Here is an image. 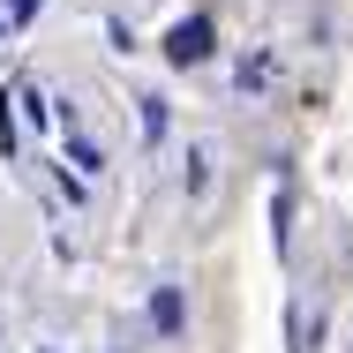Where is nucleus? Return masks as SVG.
<instances>
[{
    "mask_svg": "<svg viewBox=\"0 0 353 353\" xmlns=\"http://www.w3.org/2000/svg\"><path fill=\"white\" fill-rule=\"evenodd\" d=\"M218 53V23L211 15H181L173 30H165V61L173 68H196V61H211Z\"/></svg>",
    "mask_w": 353,
    "mask_h": 353,
    "instance_id": "nucleus-1",
    "label": "nucleus"
},
{
    "mask_svg": "<svg viewBox=\"0 0 353 353\" xmlns=\"http://www.w3.org/2000/svg\"><path fill=\"white\" fill-rule=\"evenodd\" d=\"M53 121L68 128V165H75V173H83V181H98V173H105V150H98V143H90V136H83V121H75V105H61Z\"/></svg>",
    "mask_w": 353,
    "mask_h": 353,
    "instance_id": "nucleus-2",
    "label": "nucleus"
},
{
    "mask_svg": "<svg viewBox=\"0 0 353 353\" xmlns=\"http://www.w3.org/2000/svg\"><path fill=\"white\" fill-rule=\"evenodd\" d=\"M150 323H158L165 339L181 331V285H158V293H150Z\"/></svg>",
    "mask_w": 353,
    "mask_h": 353,
    "instance_id": "nucleus-3",
    "label": "nucleus"
},
{
    "mask_svg": "<svg viewBox=\"0 0 353 353\" xmlns=\"http://www.w3.org/2000/svg\"><path fill=\"white\" fill-rule=\"evenodd\" d=\"M15 105H23V121H53V105L38 98V83H15Z\"/></svg>",
    "mask_w": 353,
    "mask_h": 353,
    "instance_id": "nucleus-4",
    "label": "nucleus"
},
{
    "mask_svg": "<svg viewBox=\"0 0 353 353\" xmlns=\"http://www.w3.org/2000/svg\"><path fill=\"white\" fill-rule=\"evenodd\" d=\"M271 83V53H256V61H241V90H263Z\"/></svg>",
    "mask_w": 353,
    "mask_h": 353,
    "instance_id": "nucleus-5",
    "label": "nucleus"
},
{
    "mask_svg": "<svg viewBox=\"0 0 353 353\" xmlns=\"http://www.w3.org/2000/svg\"><path fill=\"white\" fill-rule=\"evenodd\" d=\"M143 136H150V143L165 136V98H143Z\"/></svg>",
    "mask_w": 353,
    "mask_h": 353,
    "instance_id": "nucleus-6",
    "label": "nucleus"
},
{
    "mask_svg": "<svg viewBox=\"0 0 353 353\" xmlns=\"http://www.w3.org/2000/svg\"><path fill=\"white\" fill-rule=\"evenodd\" d=\"M0 8H8V23H30L38 15V0H0Z\"/></svg>",
    "mask_w": 353,
    "mask_h": 353,
    "instance_id": "nucleus-7",
    "label": "nucleus"
}]
</instances>
